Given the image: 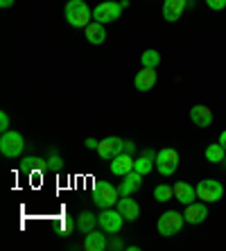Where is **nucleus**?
I'll return each mask as SVG.
<instances>
[{
	"mask_svg": "<svg viewBox=\"0 0 226 251\" xmlns=\"http://www.w3.org/2000/svg\"><path fill=\"white\" fill-rule=\"evenodd\" d=\"M64 16L68 21V25L73 27H86L93 18V12L88 9V5L84 0H68L64 7Z\"/></svg>",
	"mask_w": 226,
	"mask_h": 251,
	"instance_id": "obj_1",
	"label": "nucleus"
},
{
	"mask_svg": "<svg viewBox=\"0 0 226 251\" xmlns=\"http://www.w3.org/2000/svg\"><path fill=\"white\" fill-rule=\"evenodd\" d=\"M25 150V138L21 131H14V129H9V131H2V138H0V154L7 158H16L21 156Z\"/></svg>",
	"mask_w": 226,
	"mask_h": 251,
	"instance_id": "obj_2",
	"label": "nucleus"
},
{
	"mask_svg": "<svg viewBox=\"0 0 226 251\" xmlns=\"http://www.w3.org/2000/svg\"><path fill=\"white\" fill-rule=\"evenodd\" d=\"M118 199H120V190H118L113 183L109 181H100L93 190V204L100 206V208H113L118 204Z\"/></svg>",
	"mask_w": 226,
	"mask_h": 251,
	"instance_id": "obj_3",
	"label": "nucleus"
},
{
	"mask_svg": "<svg viewBox=\"0 0 226 251\" xmlns=\"http://www.w3.org/2000/svg\"><path fill=\"white\" fill-rule=\"evenodd\" d=\"M183 222H186V217L181 215V213H176V210H165V213L158 217L156 228L163 238H172V235H176L181 231Z\"/></svg>",
	"mask_w": 226,
	"mask_h": 251,
	"instance_id": "obj_4",
	"label": "nucleus"
},
{
	"mask_svg": "<svg viewBox=\"0 0 226 251\" xmlns=\"http://www.w3.org/2000/svg\"><path fill=\"white\" fill-rule=\"evenodd\" d=\"M179 168V152L174 147H163L156 154V170L163 176H172Z\"/></svg>",
	"mask_w": 226,
	"mask_h": 251,
	"instance_id": "obj_5",
	"label": "nucleus"
},
{
	"mask_svg": "<svg viewBox=\"0 0 226 251\" xmlns=\"http://www.w3.org/2000/svg\"><path fill=\"white\" fill-rule=\"evenodd\" d=\"M222 195H224V186L215 179H203V181L197 183V199L206 201V204H215L220 201Z\"/></svg>",
	"mask_w": 226,
	"mask_h": 251,
	"instance_id": "obj_6",
	"label": "nucleus"
},
{
	"mask_svg": "<svg viewBox=\"0 0 226 251\" xmlns=\"http://www.w3.org/2000/svg\"><path fill=\"white\" fill-rule=\"evenodd\" d=\"M98 222H100V226L104 228V233L116 235V233H120L122 222H127V220L122 217V213L118 208L116 210H113V208H104V210H102V215H98Z\"/></svg>",
	"mask_w": 226,
	"mask_h": 251,
	"instance_id": "obj_7",
	"label": "nucleus"
},
{
	"mask_svg": "<svg viewBox=\"0 0 226 251\" xmlns=\"http://www.w3.org/2000/svg\"><path fill=\"white\" fill-rule=\"evenodd\" d=\"M120 14H122V5H120V2H102V5H98L93 9V21L106 25V23L118 21V18H120Z\"/></svg>",
	"mask_w": 226,
	"mask_h": 251,
	"instance_id": "obj_8",
	"label": "nucleus"
},
{
	"mask_svg": "<svg viewBox=\"0 0 226 251\" xmlns=\"http://www.w3.org/2000/svg\"><path fill=\"white\" fill-rule=\"evenodd\" d=\"M122 147H125V140L122 138H118V136H109V138H104V140H100V145H98V156L100 158H113V156H118V154L122 152Z\"/></svg>",
	"mask_w": 226,
	"mask_h": 251,
	"instance_id": "obj_9",
	"label": "nucleus"
},
{
	"mask_svg": "<svg viewBox=\"0 0 226 251\" xmlns=\"http://www.w3.org/2000/svg\"><path fill=\"white\" fill-rule=\"evenodd\" d=\"M156 79H158L156 68H143L133 77V86H136V91H140V93H147V91H151V88L156 86Z\"/></svg>",
	"mask_w": 226,
	"mask_h": 251,
	"instance_id": "obj_10",
	"label": "nucleus"
},
{
	"mask_svg": "<svg viewBox=\"0 0 226 251\" xmlns=\"http://www.w3.org/2000/svg\"><path fill=\"white\" fill-rule=\"evenodd\" d=\"M186 9H188V0H165L163 2V18L168 23H176Z\"/></svg>",
	"mask_w": 226,
	"mask_h": 251,
	"instance_id": "obj_11",
	"label": "nucleus"
},
{
	"mask_svg": "<svg viewBox=\"0 0 226 251\" xmlns=\"http://www.w3.org/2000/svg\"><path fill=\"white\" fill-rule=\"evenodd\" d=\"M133 163H136L133 154H125V152H120L118 156L111 158V172H113L116 176H125V175H129V172L133 170Z\"/></svg>",
	"mask_w": 226,
	"mask_h": 251,
	"instance_id": "obj_12",
	"label": "nucleus"
},
{
	"mask_svg": "<svg viewBox=\"0 0 226 251\" xmlns=\"http://www.w3.org/2000/svg\"><path fill=\"white\" fill-rule=\"evenodd\" d=\"M140 186H143V175L140 172H136V170H131L129 175L122 176V183H120V197H131L136 190H140Z\"/></svg>",
	"mask_w": 226,
	"mask_h": 251,
	"instance_id": "obj_13",
	"label": "nucleus"
},
{
	"mask_svg": "<svg viewBox=\"0 0 226 251\" xmlns=\"http://www.w3.org/2000/svg\"><path fill=\"white\" fill-rule=\"evenodd\" d=\"M116 208L122 213V217L127 220V222H136L140 217V206H138V201L136 199H131V197H120L118 199V204H116Z\"/></svg>",
	"mask_w": 226,
	"mask_h": 251,
	"instance_id": "obj_14",
	"label": "nucleus"
},
{
	"mask_svg": "<svg viewBox=\"0 0 226 251\" xmlns=\"http://www.w3.org/2000/svg\"><path fill=\"white\" fill-rule=\"evenodd\" d=\"M156 154L158 152H154V150H143V154H140V156L136 158V163H133V170L140 172L143 176L150 175L151 170L156 168Z\"/></svg>",
	"mask_w": 226,
	"mask_h": 251,
	"instance_id": "obj_15",
	"label": "nucleus"
},
{
	"mask_svg": "<svg viewBox=\"0 0 226 251\" xmlns=\"http://www.w3.org/2000/svg\"><path fill=\"white\" fill-rule=\"evenodd\" d=\"M190 120L197 127H210L213 125V109L206 104H195L190 109Z\"/></svg>",
	"mask_w": 226,
	"mask_h": 251,
	"instance_id": "obj_16",
	"label": "nucleus"
},
{
	"mask_svg": "<svg viewBox=\"0 0 226 251\" xmlns=\"http://www.w3.org/2000/svg\"><path fill=\"white\" fill-rule=\"evenodd\" d=\"M84 249L86 251H104V249H109V240H106L104 231H91V233H86Z\"/></svg>",
	"mask_w": 226,
	"mask_h": 251,
	"instance_id": "obj_17",
	"label": "nucleus"
},
{
	"mask_svg": "<svg viewBox=\"0 0 226 251\" xmlns=\"http://www.w3.org/2000/svg\"><path fill=\"white\" fill-rule=\"evenodd\" d=\"M183 217H186L188 224H201L203 220L208 217V206H206V201H203V204H188Z\"/></svg>",
	"mask_w": 226,
	"mask_h": 251,
	"instance_id": "obj_18",
	"label": "nucleus"
},
{
	"mask_svg": "<svg viewBox=\"0 0 226 251\" xmlns=\"http://www.w3.org/2000/svg\"><path fill=\"white\" fill-rule=\"evenodd\" d=\"M174 197H176V201H181L183 206L195 204V197H197V188L190 186V183H186V181H179L176 186H174Z\"/></svg>",
	"mask_w": 226,
	"mask_h": 251,
	"instance_id": "obj_19",
	"label": "nucleus"
},
{
	"mask_svg": "<svg viewBox=\"0 0 226 251\" xmlns=\"http://www.w3.org/2000/svg\"><path fill=\"white\" fill-rule=\"evenodd\" d=\"M86 41L93 43V46H100V43L106 41V29L102 23H98V21H91V23L86 25Z\"/></svg>",
	"mask_w": 226,
	"mask_h": 251,
	"instance_id": "obj_20",
	"label": "nucleus"
},
{
	"mask_svg": "<svg viewBox=\"0 0 226 251\" xmlns=\"http://www.w3.org/2000/svg\"><path fill=\"white\" fill-rule=\"evenodd\" d=\"M98 217L93 215V213H88V210H84V213H79V217H77V222H75V226H77V231L79 233H91V231H95V226H98Z\"/></svg>",
	"mask_w": 226,
	"mask_h": 251,
	"instance_id": "obj_21",
	"label": "nucleus"
},
{
	"mask_svg": "<svg viewBox=\"0 0 226 251\" xmlns=\"http://www.w3.org/2000/svg\"><path fill=\"white\" fill-rule=\"evenodd\" d=\"M203 156H206V161H210V163H222V161H224V156H226V150L220 145V143H215V145L206 147Z\"/></svg>",
	"mask_w": 226,
	"mask_h": 251,
	"instance_id": "obj_22",
	"label": "nucleus"
},
{
	"mask_svg": "<svg viewBox=\"0 0 226 251\" xmlns=\"http://www.w3.org/2000/svg\"><path fill=\"white\" fill-rule=\"evenodd\" d=\"M140 64H143V68H158V64H161V54H158V50H145V52L140 54Z\"/></svg>",
	"mask_w": 226,
	"mask_h": 251,
	"instance_id": "obj_23",
	"label": "nucleus"
},
{
	"mask_svg": "<svg viewBox=\"0 0 226 251\" xmlns=\"http://www.w3.org/2000/svg\"><path fill=\"white\" fill-rule=\"evenodd\" d=\"M172 197H174V186H168V183H161V186L154 188V199H156V201H161V204L170 201Z\"/></svg>",
	"mask_w": 226,
	"mask_h": 251,
	"instance_id": "obj_24",
	"label": "nucleus"
},
{
	"mask_svg": "<svg viewBox=\"0 0 226 251\" xmlns=\"http://www.w3.org/2000/svg\"><path fill=\"white\" fill-rule=\"evenodd\" d=\"M48 168V161L39 156H27L23 158V170H46Z\"/></svg>",
	"mask_w": 226,
	"mask_h": 251,
	"instance_id": "obj_25",
	"label": "nucleus"
},
{
	"mask_svg": "<svg viewBox=\"0 0 226 251\" xmlns=\"http://www.w3.org/2000/svg\"><path fill=\"white\" fill-rule=\"evenodd\" d=\"M64 168V158L59 156L57 152H50V156H48V170H61Z\"/></svg>",
	"mask_w": 226,
	"mask_h": 251,
	"instance_id": "obj_26",
	"label": "nucleus"
},
{
	"mask_svg": "<svg viewBox=\"0 0 226 251\" xmlns=\"http://www.w3.org/2000/svg\"><path fill=\"white\" fill-rule=\"evenodd\" d=\"M206 5L213 12H222V9H226V0H206Z\"/></svg>",
	"mask_w": 226,
	"mask_h": 251,
	"instance_id": "obj_27",
	"label": "nucleus"
},
{
	"mask_svg": "<svg viewBox=\"0 0 226 251\" xmlns=\"http://www.w3.org/2000/svg\"><path fill=\"white\" fill-rule=\"evenodd\" d=\"M109 249H116V251H120V249H127V245H125V242H122V240L116 235V238H113V240H111V242H109Z\"/></svg>",
	"mask_w": 226,
	"mask_h": 251,
	"instance_id": "obj_28",
	"label": "nucleus"
},
{
	"mask_svg": "<svg viewBox=\"0 0 226 251\" xmlns=\"http://www.w3.org/2000/svg\"><path fill=\"white\" fill-rule=\"evenodd\" d=\"M0 131H9V116L5 111L0 113Z\"/></svg>",
	"mask_w": 226,
	"mask_h": 251,
	"instance_id": "obj_29",
	"label": "nucleus"
},
{
	"mask_svg": "<svg viewBox=\"0 0 226 251\" xmlns=\"http://www.w3.org/2000/svg\"><path fill=\"white\" fill-rule=\"evenodd\" d=\"M84 145H86V150H98L100 140H95V138H86V140H84Z\"/></svg>",
	"mask_w": 226,
	"mask_h": 251,
	"instance_id": "obj_30",
	"label": "nucleus"
},
{
	"mask_svg": "<svg viewBox=\"0 0 226 251\" xmlns=\"http://www.w3.org/2000/svg\"><path fill=\"white\" fill-rule=\"evenodd\" d=\"M14 2H16V0H0V7H2V9H7V7H12Z\"/></svg>",
	"mask_w": 226,
	"mask_h": 251,
	"instance_id": "obj_31",
	"label": "nucleus"
},
{
	"mask_svg": "<svg viewBox=\"0 0 226 251\" xmlns=\"http://www.w3.org/2000/svg\"><path fill=\"white\" fill-rule=\"evenodd\" d=\"M217 143H220V145L226 150V129H224V131H222V134H220V140H217Z\"/></svg>",
	"mask_w": 226,
	"mask_h": 251,
	"instance_id": "obj_32",
	"label": "nucleus"
},
{
	"mask_svg": "<svg viewBox=\"0 0 226 251\" xmlns=\"http://www.w3.org/2000/svg\"><path fill=\"white\" fill-rule=\"evenodd\" d=\"M222 163H224V168H226V156H224V161H222Z\"/></svg>",
	"mask_w": 226,
	"mask_h": 251,
	"instance_id": "obj_33",
	"label": "nucleus"
}]
</instances>
